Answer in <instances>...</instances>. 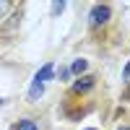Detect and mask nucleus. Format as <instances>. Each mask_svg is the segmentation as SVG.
<instances>
[{"label": "nucleus", "instance_id": "obj_13", "mask_svg": "<svg viewBox=\"0 0 130 130\" xmlns=\"http://www.w3.org/2000/svg\"><path fill=\"white\" fill-rule=\"evenodd\" d=\"M86 130H94V127H86Z\"/></svg>", "mask_w": 130, "mask_h": 130}, {"label": "nucleus", "instance_id": "obj_7", "mask_svg": "<svg viewBox=\"0 0 130 130\" xmlns=\"http://www.w3.org/2000/svg\"><path fill=\"white\" fill-rule=\"evenodd\" d=\"M62 10H65V3H52V13H62Z\"/></svg>", "mask_w": 130, "mask_h": 130}, {"label": "nucleus", "instance_id": "obj_9", "mask_svg": "<svg viewBox=\"0 0 130 130\" xmlns=\"http://www.w3.org/2000/svg\"><path fill=\"white\" fill-rule=\"evenodd\" d=\"M122 81H130V62L125 65V70H122Z\"/></svg>", "mask_w": 130, "mask_h": 130}, {"label": "nucleus", "instance_id": "obj_1", "mask_svg": "<svg viewBox=\"0 0 130 130\" xmlns=\"http://www.w3.org/2000/svg\"><path fill=\"white\" fill-rule=\"evenodd\" d=\"M109 16H112V8L107 5V3L94 5V8H91V13H89V18H91V26H104L107 21H109Z\"/></svg>", "mask_w": 130, "mask_h": 130}, {"label": "nucleus", "instance_id": "obj_10", "mask_svg": "<svg viewBox=\"0 0 130 130\" xmlns=\"http://www.w3.org/2000/svg\"><path fill=\"white\" fill-rule=\"evenodd\" d=\"M122 96H125V99H130V86H127V89H125V94H122Z\"/></svg>", "mask_w": 130, "mask_h": 130}, {"label": "nucleus", "instance_id": "obj_8", "mask_svg": "<svg viewBox=\"0 0 130 130\" xmlns=\"http://www.w3.org/2000/svg\"><path fill=\"white\" fill-rule=\"evenodd\" d=\"M5 10H10V3H8V0H0V16H3Z\"/></svg>", "mask_w": 130, "mask_h": 130}, {"label": "nucleus", "instance_id": "obj_6", "mask_svg": "<svg viewBox=\"0 0 130 130\" xmlns=\"http://www.w3.org/2000/svg\"><path fill=\"white\" fill-rule=\"evenodd\" d=\"M42 91H44V83H37V81H34V83H31V89H29V99L37 102L39 96H42Z\"/></svg>", "mask_w": 130, "mask_h": 130}, {"label": "nucleus", "instance_id": "obj_5", "mask_svg": "<svg viewBox=\"0 0 130 130\" xmlns=\"http://www.w3.org/2000/svg\"><path fill=\"white\" fill-rule=\"evenodd\" d=\"M86 68H89V60H75L73 65H70V73H75V75H78V78H81V73H86Z\"/></svg>", "mask_w": 130, "mask_h": 130}, {"label": "nucleus", "instance_id": "obj_11", "mask_svg": "<svg viewBox=\"0 0 130 130\" xmlns=\"http://www.w3.org/2000/svg\"><path fill=\"white\" fill-rule=\"evenodd\" d=\"M120 130H130V125H125V127H120Z\"/></svg>", "mask_w": 130, "mask_h": 130}, {"label": "nucleus", "instance_id": "obj_12", "mask_svg": "<svg viewBox=\"0 0 130 130\" xmlns=\"http://www.w3.org/2000/svg\"><path fill=\"white\" fill-rule=\"evenodd\" d=\"M3 102H5V99H3V96H0V104H3Z\"/></svg>", "mask_w": 130, "mask_h": 130}, {"label": "nucleus", "instance_id": "obj_4", "mask_svg": "<svg viewBox=\"0 0 130 130\" xmlns=\"http://www.w3.org/2000/svg\"><path fill=\"white\" fill-rule=\"evenodd\" d=\"M13 130H39V125H37L34 120H29V117H24V120H18V122H16Z\"/></svg>", "mask_w": 130, "mask_h": 130}, {"label": "nucleus", "instance_id": "obj_3", "mask_svg": "<svg viewBox=\"0 0 130 130\" xmlns=\"http://www.w3.org/2000/svg\"><path fill=\"white\" fill-rule=\"evenodd\" d=\"M52 73H55V68H52V62H47V65H42V70L34 75V81H37V83H44V81L52 78Z\"/></svg>", "mask_w": 130, "mask_h": 130}, {"label": "nucleus", "instance_id": "obj_2", "mask_svg": "<svg viewBox=\"0 0 130 130\" xmlns=\"http://www.w3.org/2000/svg\"><path fill=\"white\" fill-rule=\"evenodd\" d=\"M94 86H96V78H94V75H81V78L73 83V94H86V91H91Z\"/></svg>", "mask_w": 130, "mask_h": 130}]
</instances>
